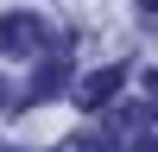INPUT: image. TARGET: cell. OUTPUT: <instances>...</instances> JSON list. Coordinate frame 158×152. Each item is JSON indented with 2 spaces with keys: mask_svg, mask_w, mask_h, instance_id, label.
I'll list each match as a JSON object with an SVG mask.
<instances>
[{
  "mask_svg": "<svg viewBox=\"0 0 158 152\" xmlns=\"http://www.w3.org/2000/svg\"><path fill=\"white\" fill-rule=\"evenodd\" d=\"M51 44V25L38 19V13H6L0 19V51L6 57H32V51Z\"/></svg>",
  "mask_w": 158,
  "mask_h": 152,
  "instance_id": "cell-1",
  "label": "cell"
},
{
  "mask_svg": "<svg viewBox=\"0 0 158 152\" xmlns=\"http://www.w3.org/2000/svg\"><path fill=\"white\" fill-rule=\"evenodd\" d=\"M120 82H127V63H108V70H95L82 89H76V101H82V108H108V101L120 95Z\"/></svg>",
  "mask_w": 158,
  "mask_h": 152,
  "instance_id": "cell-2",
  "label": "cell"
},
{
  "mask_svg": "<svg viewBox=\"0 0 158 152\" xmlns=\"http://www.w3.org/2000/svg\"><path fill=\"white\" fill-rule=\"evenodd\" d=\"M57 89H63V63H51V70H44V76H38V89H32V95H38V101H44V95H57Z\"/></svg>",
  "mask_w": 158,
  "mask_h": 152,
  "instance_id": "cell-3",
  "label": "cell"
},
{
  "mask_svg": "<svg viewBox=\"0 0 158 152\" xmlns=\"http://www.w3.org/2000/svg\"><path fill=\"white\" fill-rule=\"evenodd\" d=\"M133 152H158V127H152V133H146V139H139V146H133Z\"/></svg>",
  "mask_w": 158,
  "mask_h": 152,
  "instance_id": "cell-4",
  "label": "cell"
},
{
  "mask_svg": "<svg viewBox=\"0 0 158 152\" xmlns=\"http://www.w3.org/2000/svg\"><path fill=\"white\" fill-rule=\"evenodd\" d=\"M0 95H6V89H0Z\"/></svg>",
  "mask_w": 158,
  "mask_h": 152,
  "instance_id": "cell-5",
  "label": "cell"
}]
</instances>
